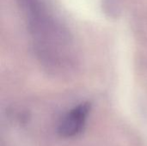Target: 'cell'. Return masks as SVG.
<instances>
[{"label":"cell","instance_id":"cell-1","mask_svg":"<svg viewBox=\"0 0 147 146\" xmlns=\"http://www.w3.org/2000/svg\"><path fill=\"white\" fill-rule=\"evenodd\" d=\"M90 111L89 102H82L69 110L59 120L58 133L65 139L74 138L84 130Z\"/></svg>","mask_w":147,"mask_h":146}]
</instances>
